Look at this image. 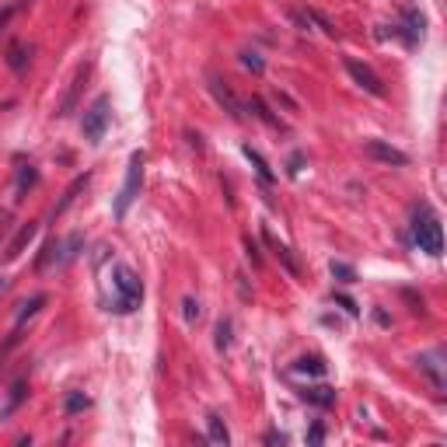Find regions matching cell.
<instances>
[{
	"label": "cell",
	"instance_id": "cell-1",
	"mask_svg": "<svg viewBox=\"0 0 447 447\" xmlns=\"http://www.w3.org/2000/svg\"><path fill=\"white\" fill-rule=\"evenodd\" d=\"M112 290H116L112 311H119V315L133 311V308L143 301V283H140V276H136L130 266H123V262L112 266Z\"/></svg>",
	"mask_w": 447,
	"mask_h": 447
},
{
	"label": "cell",
	"instance_id": "cell-2",
	"mask_svg": "<svg viewBox=\"0 0 447 447\" xmlns=\"http://www.w3.org/2000/svg\"><path fill=\"white\" fill-rule=\"evenodd\" d=\"M412 242H416L419 252H426L433 259L444 252V231H440V220L430 206H419L416 217H412Z\"/></svg>",
	"mask_w": 447,
	"mask_h": 447
},
{
	"label": "cell",
	"instance_id": "cell-3",
	"mask_svg": "<svg viewBox=\"0 0 447 447\" xmlns=\"http://www.w3.org/2000/svg\"><path fill=\"white\" fill-rule=\"evenodd\" d=\"M109 119H112V102L109 95H98L88 109H84V123H81V133L88 143H102L105 130H109Z\"/></svg>",
	"mask_w": 447,
	"mask_h": 447
},
{
	"label": "cell",
	"instance_id": "cell-4",
	"mask_svg": "<svg viewBox=\"0 0 447 447\" xmlns=\"http://www.w3.org/2000/svg\"><path fill=\"white\" fill-rule=\"evenodd\" d=\"M140 182H143V154L133 150V154H130V168H126V182H123V189H119V196H116V210H112L116 220L126 217L130 203H133L136 192H140Z\"/></svg>",
	"mask_w": 447,
	"mask_h": 447
},
{
	"label": "cell",
	"instance_id": "cell-5",
	"mask_svg": "<svg viewBox=\"0 0 447 447\" xmlns=\"http://www.w3.org/2000/svg\"><path fill=\"white\" fill-rule=\"evenodd\" d=\"M423 29H426V18L416 8H405L402 11V25H395V36H402L405 46H419L423 42Z\"/></svg>",
	"mask_w": 447,
	"mask_h": 447
},
{
	"label": "cell",
	"instance_id": "cell-6",
	"mask_svg": "<svg viewBox=\"0 0 447 447\" xmlns=\"http://www.w3.org/2000/svg\"><path fill=\"white\" fill-rule=\"evenodd\" d=\"M346 70H350V77L367 91V95H374V98H381L384 95V84H381V77L367 67V63H360V60H353V56H346Z\"/></svg>",
	"mask_w": 447,
	"mask_h": 447
},
{
	"label": "cell",
	"instance_id": "cell-7",
	"mask_svg": "<svg viewBox=\"0 0 447 447\" xmlns=\"http://www.w3.org/2000/svg\"><path fill=\"white\" fill-rule=\"evenodd\" d=\"M363 150L374 157V161H384V164H409V154H402L398 147H391V143H384V140H367L363 143Z\"/></svg>",
	"mask_w": 447,
	"mask_h": 447
},
{
	"label": "cell",
	"instance_id": "cell-8",
	"mask_svg": "<svg viewBox=\"0 0 447 447\" xmlns=\"http://www.w3.org/2000/svg\"><path fill=\"white\" fill-rule=\"evenodd\" d=\"M210 91H213V98L224 105V112H228L231 119H242V116H245V112H242V102L235 98V91H231L228 84H224L220 77H210Z\"/></svg>",
	"mask_w": 447,
	"mask_h": 447
},
{
	"label": "cell",
	"instance_id": "cell-9",
	"mask_svg": "<svg viewBox=\"0 0 447 447\" xmlns=\"http://www.w3.org/2000/svg\"><path fill=\"white\" fill-rule=\"evenodd\" d=\"M42 304H46V294H32L29 301H22V304H18V315H15V336H11V339H18V329H22V325H25V322H29Z\"/></svg>",
	"mask_w": 447,
	"mask_h": 447
},
{
	"label": "cell",
	"instance_id": "cell-10",
	"mask_svg": "<svg viewBox=\"0 0 447 447\" xmlns=\"http://www.w3.org/2000/svg\"><path fill=\"white\" fill-rule=\"evenodd\" d=\"M301 398H304V402H311V405H318V409H329V405H336V388H329V384H315V388H304V391H301Z\"/></svg>",
	"mask_w": 447,
	"mask_h": 447
},
{
	"label": "cell",
	"instance_id": "cell-11",
	"mask_svg": "<svg viewBox=\"0 0 447 447\" xmlns=\"http://www.w3.org/2000/svg\"><path fill=\"white\" fill-rule=\"evenodd\" d=\"M206 437H210V444H217V447H228V444H231V433H228V426H224V419H220L217 412L206 416Z\"/></svg>",
	"mask_w": 447,
	"mask_h": 447
},
{
	"label": "cell",
	"instance_id": "cell-12",
	"mask_svg": "<svg viewBox=\"0 0 447 447\" xmlns=\"http://www.w3.org/2000/svg\"><path fill=\"white\" fill-rule=\"evenodd\" d=\"M36 231H39V224H36V220L22 224V231H18V238H15V242L8 245V252H4V256H8V259H18V256L25 252V245H29V242L36 238Z\"/></svg>",
	"mask_w": 447,
	"mask_h": 447
},
{
	"label": "cell",
	"instance_id": "cell-13",
	"mask_svg": "<svg viewBox=\"0 0 447 447\" xmlns=\"http://www.w3.org/2000/svg\"><path fill=\"white\" fill-rule=\"evenodd\" d=\"M242 150H245V157H249V161H252V168H256V171H259V178H262V182H266V185H273V182H276V175H273V171H269V164H266V157H262V154H259V150H256V147H252V143H245V147H242Z\"/></svg>",
	"mask_w": 447,
	"mask_h": 447
},
{
	"label": "cell",
	"instance_id": "cell-14",
	"mask_svg": "<svg viewBox=\"0 0 447 447\" xmlns=\"http://www.w3.org/2000/svg\"><path fill=\"white\" fill-rule=\"evenodd\" d=\"M416 363H419V370H426V374H430V381H433L437 388H444V374H440V353H423Z\"/></svg>",
	"mask_w": 447,
	"mask_h": 447
},
{
	"label": "cell",
	"instance_id": "cell-15",
	"mask_svg": "<svg viewBox=\"0 0 447 447\" xmlns=\"http://www.w3.org/2000/svg\"><path fill=\"white\" fill-rule=\"evenodd\" d=\"M84 185H88V175H81V178H74V185H70V189L63 192V199H60V203L53 206V220H56V217H60V213H63V210H67V206H70L74 199H77V192H81Z\"/></svg>",
	"mask_w": 447,
	"mask_h": 447
},
{
	"label": "cell",
	"instance_id": "cell-16",
	"mask_svg": "<svg viewBox=\"0 0 447 447\" xmlns=\"http://www.w3.org/2000/svg\"><path fill=\"white\" fill-rule=\"evenodd\" d=\"M294 374H315V377H322V374H325V363H322L318 356H301V360L294 363Z\"/></svg>",
	"mask_w": 447,
	"mask_h": 447
},
{
	"label": "cell",
	"instance_id": "cell-17",
	"mask_svg": "<svg viewBox=\"0 0 447 447\" xmlns=\"http://www.w3.org/2000/svg\"><path fill=\"white\" fill-rule=\"evenodd\" d=\"M36 182H39V171H36L32 164H25V168L18 171V199H25V192H29Z\"/></svg>",
	"mask_w": 447,
	"mask_h": 447
},
{
	"label": "cell",
	"instance_id": "cell-18",
	"mask_svg": "<svg viewBox=\"0 0 447 447\" xmlns=\"http://www.w3.org/2000/svg\"><path fill=\"white\" fill-rule=\"evenodd\" d=\"M329 269H332V276H336L339 283H356V269H353L350 262H336V259H332Z\"/></svg>",
	"mask_w": 447,
	"mask_h": 447
},
{
	"label": "cell",
	"instance_id": "cell-19",
	"mask_svg": "<svg viewBox=\"0 0 447 447\" xmlns=\"http://www.w3.org/2000/svg\"><path fill=\"white\" fill-rule=\"evenodd\" d=\"M88 405H91V398H88L84 391H70V395H67V402H63L67 416H74V412H81V409H88Z\"/></svg>",
	"mask_w": 447,
	"mask_h": 447
},
{
	"label": "cell",
	"instance_id": "cell-20",
	"mask_svg": "<svg viewBox=\"0 0 447 447\" xmlns=\"http://www.w3.org/2000/svg\"><path fill=\"white\" fill-rule=\"evenodd\" d=\"M231 346V318H220L217 322V350H228Z\"/></svg>",
	"mask_w": 447,
	"mask_h": 447
},
{
	"label": "cell",
	"instance_id": "cell-21",
	"mask_svg": "<svg viewBox=\"0 0 447 447\" xmlns=\"http://www.w3.org/2000/svg\"><path fill=\"white\" fill-rule=\"evenodd\" d=\"M238 60H242V67H249L252 74H262V70H266V63H262L259 53H249V49H245V53H238Z\"/></svg>",
	"mask_w": 447,
	"mask_h": 447
},
{
	"label": "cell",
	"instance_id": "cell-22",
	"mask_svg": "<svg viewBox=\"0 0 447 447\" xmlns=\"http://www.w3.org/2000/svg\"><path fill=\"white\" fill-rule=\"evenodd\" d=\"M308 18H311V25H318V29H322L325 36H336V25H332V22H329V18L322 15V11H315V8H308Z\"/></svg>",
	"mask_w": 447,
	"mask_h": 447
},
{
	"label": "cell",
	"instance_id": "cell-23",
	"mask_svg": "<svg viewBox=\"0 0 447 447\" xmlns=\"http://www.w3.org/2000/svg\"><path fill=\"white\" fill-rule=\"evenodd\" d=\"M269 245H273V252H276V256H280V262H283V266H287V269H290V273H294V276H297V273H301V269H297V262H294V259H290V249H283V245H280V242H273V238H269Z\"/></svg>",
	"mask_w": 447,
	"mask_h": 447
},
{
	"label": "cell",
	"instance_id": "cell-24",
	"mask_svg": "<svg viewBox=\"0 0 447 447\" xmlns=\"http://www.w3.org/2000/svg\"><path fill=\"white\" fill-rule=\"evenodd\" d=\"M252 109H256V116H259L262 123H269V126H280V119H276V116L266 109V102H262V98H252Z\"/></svg>",
	"mask_w": 447,
	"mask_h": 447
},
{
	"label": "cell",
	"instance_id": "cell-25",
	"mask_svg": "<svg viewBox=\"0 0 447 447\" xmlns=\"http://www.w3.org/2000/svg\"><path fill=\"white\" fill-rule=\"evenodd\" d=\"M182 315H185V322L192 325V322L199 318V301H196V297H185V301H182Z\"/></svg>",
	"mask_w": 447,
	"mask_h": 447
},
{
	"label": "cell",
	"instance_id": "cell-26",
	"mask_svg": "<svg viewBox=\"0 0 447 447\" xmlns=\"http://www.w3.org/2000/svg\"><path fill=\"white\" fill-rule=\"evenodd\" d=\"M8 63H11L15 70H22V67H25V49H22V46H11V60H8Z\"/></svg>",
	"mask_w": 447,
	"mask_h": 447
},
{
	"label": "cell",
	"instance_id": "cell-27",
	"mask_svg": "<svg viewBox=\"0 0 447 447\" xmlns=\"http://www.w3.org/2000/svg\"><path fill=\"white\" fill-rule=\"evenodd\" d=\"M325 440V426L322 423H315L311 430H308V444H322Z\"/></svg>",
	"mask_w": 447,
	"mask_h": 447
},
{
	"label": "cell",
	"instance_id": "cell-28",
	"mask_svg": "<svg viewBox=\"0 0 447 447\" xmlns=\"http://www.w3.org/2000/svg\"><path fill=\"white\" fill-rule=\"evenodd\" d=\"M336 301H339V304H343L350 315H360V308H356V301H353V297H346V294H336Z\"/></svg>",
	"mask_w": 447,
	"mask_h": 447
},
{
	"label": "cell",
	"instance_id": "cell-29",
	"mask_svg": "<svg viewBox=\"0 0 447 447\" xmlns=\"http://www.w3.org/2000/svg\"><path fill=\"white\" fill-rule=\"evenodd\" d=\"M11 235V213H0V242Z\"/></svg>",
	"mask_w": 447,
	"mask_h": 447
},
{
	"label": "cell",
	"instance_id": "cell-30",
	"mask_svg": "<svg viewBox=\"0 0 447 447\" xmlns=\"http://www.w3.org/2000/svg\"><path fill=\"white\" fill-rule=\"evenodd\" d=\"M266 444H287V437H283L280 430H269V433H266Z\"/></svg>",
	"mask_w": 447,
	"mask_h": 447
},
{
	"label": "cell",
	"instance_id": "cell-31",
	"mask_svg": "<svg viewBox=\"0 0 447 447\" xmlns=\"http://www.w3.org/2000/svg\"><path fill=\"white\" fill-rule=\"evenodd\" d=\"M301 164H304V157H301V154H294V157H290V175H297V171H301Z\"/></svg>",
	"mask_w": 447,
	"mask_h": 447
},
{
	"label": "cell",
	"instance_id": "cell-32",
	"mask_svg": "<svg viewBox=\"0 0 447 447\" xmlns=\"http://www.w3.org/2000/svg\"><path fill=\"white\" fill-rule=\"evenodd\" d=\"M8 287H11V280H8L4 273H0V297H4V294H8Z\"/></svg>",
	"mask_w": 447,
	"mask_h": 447
},
{
	"label": "cell",
	"instance_id": "cell-33",
	"mask_svg": "<svg viewBox=\"0 0 447 447\" xmlns=\"http://www.w3.org/2000/svg\"><path fill=\"white\" fill-rule=\"evenodd\" d=\"M8 18H11V8H8V11H0V25H8Z\"/></svg>",
	"mask_w": 447,
	"mask_h": 447
},
{
	"label": "cell",
	"instance_id": "cell-34",
	"mask_svg": "<svg viewBox=\"0 0 447 447\" xmlns=\"http://www.w3.org/2000/svg\"><path fill=\"white\" fill-rule=\"evenodd\" d=\"M22 4H29V0H22Z\"/></svg>",
	"mask_w": 447,
	"mask_h": 447
}]
</instances>
